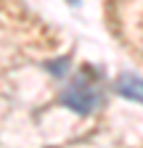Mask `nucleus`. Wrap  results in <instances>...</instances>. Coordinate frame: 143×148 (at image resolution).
<instances>
[{"label": "nucleus", "mask_w": 143, "mask_h": 148, "mask_svg": "<svg viewBox=\"0 0 143 148\" xmlns=\"http://www.w3.org/2000/svg\"><path fill=\"white\" fill-rule=\"evenodd\" d=\"M64 101L74 108V111H82V114H87L93 106H98L101 101V90L98 85L87 77V71H82L80 77H74V82L69 85V90L64 92Z\"/></svg>", "instance_id": "nucleus-1"}, {"label": "nucleus", "mask_w": 143, "mask_h": 148, "mask_svg": "<svg viewBox=\"0 0 143 148\" xmlns=\"http://www.w3.org/2000/svg\"><path fill=\"white\" fill-rule=\"evenodd\" d=\"M117 90L122 92L124 98L143 103V79H140V77H133V74H122V77L117 79Z\"/></svg>", "instance_id": "nucleus-2"}, {"label": "nucleus", "mask_w": 143, "mask_h": 148, "mask_svg": "<svg viewBox=\"0 0 143 148\" xmlns=\"http://www.w3.org/2000/svg\"><path fill=\"white\" fill-rule=\"evenodd\" d=\"M72 3H77V0H72Z\"/></svg>", "instance_id": "nucleus-3"}]
</instances>
